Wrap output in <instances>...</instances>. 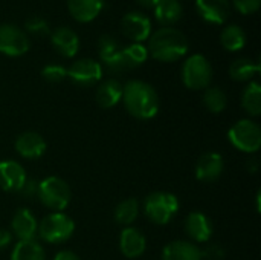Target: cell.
<instances>
[{
	"mask_svg": "<svg viewBox=\"0 0 261 260\" xmlns=\"http://www.w3.org/2000/svg\"><path fill=\"white\" fill-rule=\"evenodd\" d=\"M127 112L138 120H151L159 112V95L156 89L141 80H130L122 86V100Z\"/></svg>",
	"mask_w": 261,
	"mask_h": 260,
	"instance_id": "6da1fadb",
	"label": "cell"
},
{
	"mask_svg": "<svg viewBox=\"0 0 261 260\" xmlns=\"http://www.w3.org/2000/svg\"><path fill=\"white\" fill-rule=\"evenodd\" d=\"M188 38L176 28L164 26L148 37V54L158 61L173 63L188 52Z\"/></svg>",
	"mask_w": 261,
	"mask_h": 260,
	"instance_id": "7a4b0ae2",
	"label": "cell"
},
{
	"mask_svg": "<svg viewBox=\"0 0 261 260\" xmlns=\"http://www.w3.org/2000/svg\"><path fill=\"white\" fill-rule=\"evenodd\" d=\"M37 198L46 208L52 211H63L70 204L72 192L64 179L58 176H47L38 182Z\"/></svg>",
	"mask_w": 261,
	"mask_h": 260,
	"instance_id": "3957f363",
	"label": "cell"
},
{
	"mask_svg": "<svg viewBox=\"0 0 261 260\" xmlns=\"http://www.w3.org/2000/svg\"><path fill=\"white\" fill-rule=\"evenodd\" d=\"M179 211V199L168 192H153L144 199V213L156 225H167Z\"/></svg>",
	"mask_w": 261,
	"mask_h": 260,
	"instance_id": "277c9868",
	"label": "cell"
},
{
	"mask_svg": "<svg viewBox=\"0 0 261 260\" xmlns=\"http://www.w3.org/2000/svg\"><path fill=\"white\" fill-rule=\"evenodd\" d=\"M75 222L63 211H52L38 222L37 234L47 244H63L72 238Z\"/></svg>",
	"mask_w": 261,
	"mask_h": 260,
	"instance_id": "5b68a950",
	"label": "cell"
},
{
	"mask_svg": "<svg viewBox=\"0 0 261 260\" xmlns=\"http://www.w3.org/2000/svg\"><path fill=\"white\" fill-rule=\"evenodd\" d=\"M228 139L240 152L257 153L261 147L260 126L249 118L240 120L228 130Z\"/></svg>",
	"mask_w": 261,
	"mask_h": 260,
	"instance_id": "8992f818",
	"label": "cell"
},
{
	"mask_svg": "<svg viewBox=\"0 0 261 260\" xmlns=\"http://www.w3.org/2000/svg\"><path fill=\"white\" fill-rule=\"evenodd\" d=\"M213 78V67L205 55L194 54L188 57L182 67V81L191 90L210 87Z\"/></svg>",
	"mask_w": 261,
	"mask_h": 260,
	"instance_id": "52a82bcc",
	"label": "cell"
},
{
	"mask_svg": "<svg viewBox=\"0 0 261 260\" xmlns=\"http://www.w3.org/2000/svg\"><path fill=\"white\" fill-rule=\"evenodd\" d=\"M28 34L15 25H0V54L20 57L29 51Z\"/></svg>",
	"mask_w": 261,
	"mask_h": 260,
	"instance_id": "ba28073f",
	"label": "cell"
},
{
	"mask_svg": "<svg viewBox=\"0 0 261 260\" xmlns=\"http://www.w3.org/2000/svg\"><path fill=\"white\" fill-rule=\"evenodd\" d=\"M67 77L80 87H90L102 78V66L92 58H81L72 63Z\"/></svg>",
	"mask_w": 261,
	"mask_h": 260,
	"instance_id": "9c48e42d",
	"label": "cell"
},
{
	"mask_svg": "<svg viewBox=\"0 0 261 260\" xmlns=\"http://www.w3.org/2000/svg\"><path fill=\"white\" fill-rule=\"evenodd\" d=\"M121 28H122V32L125 34V37H128L133 43H142V41L148 40V37L151 35L150 18L145 14L138 12V11L127 12L122 17Z\"/></svg>",
	"mask_w": 261,
	"mask_h": 260,
	"instance_id": "30bf717a",
	"label": "cell"
},
{
	"mask_svg": "<svg viewBox=\"0 0 261 260\" xmlns=\"http://www.w3.org/2000/svg\"><path fill=\"white\" fill-rule=\"evenodd\" d=\"M98 54L104 66L110 72H121L125 70L124 67V58H122V48L119 43L110 37V35H102L98 40Z\"/></svg>",
	"mask_w": 261,
	"mask_h": 260,
	"instance_id": "8fae6325",
	"label": "cell"
},
{
	"mask_svg": "<svg viewBox=\"0 0 261 260\" xmlns=\"http://www.w3.org/2000/svg\"><path fill=\"white\" fill-rule=\"evenodd\" d=\"M28 176L21 164L12 159L0 161V188L9 193L20 192Z\"/></svg>",
	"mask_w": 261,
	"mask_h": 260,
	"instance_id": "7c38bea8",
	"label": "cell"
},
{
	"mask_svg": "<svg viewBox=\"0 0 261 260\" xmlns=\"http://www.w3.org/2000/svg\"><path fill=\"white\" fill-rule=\"evenodd\" d=\"M50 43L60 55L67 58L75 57L80 49V38L76 32L67 26H60L54 29L50 32Z\"/></svg>",
	"mask_w": 261,
	"mask_h": 260,
	"instance_id": "4fadbf2b",
	"label": "cell"
},
{
	"mask_svg": "<svg viewBox=\"0 0 261 260\" xmlns=\"http://www.w3.org/2000/svg\"><path fill=\"white\" fill-rule=\"evenodd\" d=\"M14 147L21 158L38 159L46 152V141L37 132H23L17 136Z\"/></svg>",
	"mask_w": 261,
	"mask_h": 260,
	"instance_id": "5bb4252c",
	"label": "cell"
},
{
	"mask_svg": "<svg viewBox=\"0 0 261 260\" xmlns=\"http://www.w3.org/2000/svg\"><path fill=\"white\" fill-rule=\"evenodd\" d=\"M213 222L202 211H191L185 221L187 234L197 244H205L213 236Z\"/></svg>",
	"mask_w": 261,
	"mask_h": 260,
	"instance_id": "9a60e30c",
	"label": "cell"
},
{
	"mask_svg": "<svg viewBox=\"0 0 261 260\" xmlns=\"http://www.w3.org/2000/svg\"><path fill=\"white\" fill-rule=\"evenodd\" d=\"M223 172V158L217 152L203 153L196 164V178L202 182H213Z\"/></svg>",
	"mask_w": 261,
	"mask_h": 260,
	"instance_id": "2e32d148",
	"label": "cell"
},
{
	"mask_svg": "<svg viewBox=\"0 0 261 260\" xmlns=\"http://www.w3.org/2000/svg\"><path fill=\"white\" fill-rule=\"evenodd\" d=\"M199 15L213 25H222L229 17L231 3L229 0H196Z\"/></svg>",
	"mask_w": 261,
	"mask_h": 260,
	"instance_id": "e0dca14e",
	"label": "cell"
},
{
	"mask_svg": "<svg viewBox=\"0 0 261 260\" xmlns=\"http://www.w3.org/2000/svg\"><path fill=\"white\" fill-rule=\"evenodd\" d=\"M11 230V233L17 236L18 241H32L38 231V221L28 208H20L12 216Z\"/></svg>",
	"mask_w": 261,
	"mask_h": 260,
	"instance_id": "ac0fdd59",
	"label": "cell"
},
{
	"mask_svg": "<svg viewBox=\"0 0 261 260\" xmlns=\"http://www.w3.org/2000/svg\"><path fill=\"white\" fill-rule=\"evenodd\" d=\"M119 248L121 253L127 259H136L144 254L147 248V241L145 236L133 227H127L122 230L121 238H119Z\"/></svg>",
	"mask_w": 261,
	"mask_h": 260,
	"instance_id": "d6986e66",
	"label": "cell"
},
{
	"mask_svg": "<svg viewBox=\"0 0 261 260\" xmlns=\"http://www.w3.org/2000/svg\"><path fill=\"white\" fill-rule=\"evenodd\" d=\"M202 250L188 241H173L165 245L162 260H202Z\"/></svg>",
	"mask_w": 261,
	"mask_h": 260,
	"instance_id": "ffe728a7",
	"label": "cell"
},
{
	"mask_svg": "<svg viewBox=\"0 0 261 260\" xmlns=\"http://www.w3.org/2000/svg\"><path fill=\"white\" fill-rule=\"evenodd\" d=\"M102 8L104 0H67V9L70 15L81 23H89L95 20Z\"/></svg>",
	"mask_w": 261,
	"mask_h": 260,
	"instance_id": "44dd1931",
	"label": "cell"
},
{
	"mask_svg": "<svg viewBox=\"0 0 261 260\" xmlns=\"http://www.w3.org/2000/svg\"><path fill=\"white\" fill-rule=\"evenodd\" d=\"M95 97L102 109L115 107L122 100V86L116 80H106L98 86Z\"/></svg>",
	"mask_w": 261,
	"mask_h": 260,
	"instance_id": "7402d4cb",
	"label": "cell"
},
{
	"mask_svg": "<svg viewBox=\"0 0 261 260\" xmlns=\"http://www.w3.org/2000/svg\"><path fill=\"white\" fill-rule=\"evenodd\" d=\"M154 17L164 26H171L182 18V5L179 0H158L154 3Z\"/></svg>",
	"mask_w": 261,
	"mask_h": 260,
	"instance_id": "603a6c76",
	"label": "cell"
},
{
	"mask_svg": "<svg viewBox=\"0 0 261 260\" xmlns=\"http://www.w3.org/2000/svg\"><path fill=\"white\" fill-rule=\"evenodd\" d=\"M11 260H46V253L35 239L18 241L11 253Z\"/></svg>",
	"mask_w": 261,
	"mask_h": 260,
	"instance_id": "cb8c5ba5",
	"label": "cell"
},
{
	"mask_svg": "<svg viewBox=\"0 0 261 260\" xmlns=\"http://www.w3.org/2000/svg\"><path fill=\"white\" fill-rule=\"evenodd\" d=\"M220 43L222 46L229 51V52H237L245 48L246 44V34L243 28L237 25H229L226 26L222 34H220Z\"/></svg>",
	"mask_w": 261,
	"mask_h": 260,
	"instance_id": "d4e9b609",
	"label": "cell"
},
{
	"mask_svg": "<svg viewBox=\"0 0 261 260\" xmlns=\"http://www.w3.org/2000/svg\"><path fill=\"white\" fill-rule=\"evenodd\" d=\"M260 72V64L249 58H237L229 66V75L236 81H249Z\"/></svg>",
	"mask_w": 261,
	"mask_h": 260,
	"instance_id": "484cf974",
	"label": "cell"
},
{
	"mask_svg": "<svg viewBox=\"0 0 261 260\" xmlns=\"http://www.w3.org/2000/svg\"><path fill=\"white\" fill-rule=\"evenodd\" d=\"M242 106L251 116L261 113V86L257 81H251L242 95Z\"/></svg>",
	"mask_w": 261,
	"mask_h": 260,
	"instance_id": "4316f807",
	"label": "cell"
},
{
	"mask_svg": "<svg viewBox=\"0 0 261 260\" xmlns=\"http://www.w3.org/2000/svg\"><path fill=\"white\" fill-rule=\"evenodd\" d=\"M139 215V202L135 198H128L124 199L122 202H119L115 208V219L118 224L121 225H132L136 218Z\"/></svg>",
	"mask_w": 261,
	"mask_h": 260,
	"instance_id": "83f0119b",
	"label": "cell"
},
{
	"mask_svg": "<svg viewBox=\"0 0 261 260\" xmlns=\"http://www.w3.org/2000/svg\"><path fill=\"white\" fill-rule=\"evenodd\" d=\"M122 58H124V67L125 69L138 67L147 61L148 49L142 43H132V44L122 48Z\"/></svg>",
	"mask_w": 261,
	"mask_h": 260,
	"instance_id": "f1b7e54d",
	"label": "cell"
},
{
	"mask_svg": "<svg viewBox=\"0 0 261 260\" xmlns=\"http://www.w3.org/2000/svg\"><path fill=\"white\" fill-rule=\"evenodd\" d=\"M203 104L213 113H220L226 109L228 98L220 87H206L203 93Z\"/></svg>",
	"mask_w": 261,
	"mask_h": 260,
	"instance_id": "f546056e",
	"label": "cell"
},
{
	"mask_svg": "<svg viewBox=\"0 0 261 260\" xmlns=\"http://www.w3.org/2000/svg\"><path fill=\"white\" fill-rule=\"evenodd\" d=\"M41 75L49 83H60L67 77V69L61 64H46L41 70Z\"/></svg>",
	"mask_w": 261,
	"mask_h": 260,
	"instance_id": "4dcf8cb0",
	"label": "cell"
},
{
	"mask_svg": "<svg viewBox=\"0 0 261 260\" xmlns=\"http://www.w3.org/2000/svg\"><path fill=\"white\" fill-rule=\"evenodd\" d=\"M24 32H29L32 35H49L50 29L47 21L43 17H31L24 23Z\"/></svg>",
	"mask_w": 261,
	"mask_h": 260,
	"instance_id": "1f68e13d",
	"label": "cell"
},
{
	"mask_svg": "<svg viewBox=\"0 0 261 260\" xmlns=\"http://www.w3.org/2000/svg\"><path fill=\"white\" fill-rule=\"evenodd\" d=\"M232 2H234V6L237 8V11L245 15L257 12L261 5V0H232Z\"/></svg>",
	"mask_w": 261,
	"mask_h": 260,
	"instance_id": "d6a6232c",
	"label": "cell"
},
{
	"mask_svg": "<svg viewBox=\"0 0 261 260\" xmlns=\"http://www.w3.org/2000/svg\"><path fill=\"white\" fill-rule=\"evenodd\" d=\"M37 185H38V182H35L34 179H26V182L21 187L20 193L24 195V196H29V198L31 196H37Z\"/></svg>",
	"mask_w": 261,
	"mask_h": 260,
	"instance_id": "836d02e7",
	"label": "cell"
},
{
	"mask_svg": "<svg viewBox=\"0 0 261 260\" xmlns=\"http://www.w3.org/2000/svg\"><path fill=\"white\" fill-rule=\"evenodd\" d=\"M202 256L203 257H206V259H211L213 257L216 260H219L222 256H223V251L220 250V247L219 245H213V247H210V250L208 251H202Z\"/></svg>",
	"mask_w": 261,
	"mask_h": 260,
	"instance_id": "e575fe53",
	"label": "cell"
},
{
	"mask_svg": "<svg viewBox=\"0 0 261 260\" xmlns=\"http://www.w3.org/2000/svg\"><path fill=\"white\" fill-rule=\"evenodd\" d=\"M12 241V233L5 230V228H0V250L6 248Z\"/></svg>",
	"mask_w": 261,
	"mask_h": 260,
	"instance_id": "d590c367",
	"label": "cell"
},
{
	"mask_svg": "<svg viewBox=\"0 0 261 260\" xmlns=\"http://www.w3.org/2000/svg\"><path fill=\"white\" fill-rule=\"evenodd\" d=\"M54 260H81L73 251H69V250H63V251H58L55 254Z\"/></svg>",
	"mask_w": 261,
	"mask_h": 260,
	"instance_id": "8d00e7d4",
	"label": "cell"
},
{
	"mask_svg": "<svg viewBox=\"0 0 261 260\" xmlns=\"http://www.w3.org/2000/svg\"><path fill=\"white\" fill-rule=\"evenodd\" d=\"M139 5H142L144 8H153L154 6V3L158 2V0H136Z\"/></svg>",
	"mask_w": 261,
	"mask_h": 260,
	"instance_id": "74e56055",
	"label": "cell"
}]
</instances>
